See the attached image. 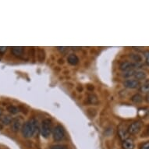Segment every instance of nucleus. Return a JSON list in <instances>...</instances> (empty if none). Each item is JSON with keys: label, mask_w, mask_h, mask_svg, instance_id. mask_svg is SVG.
<instances>
[{"label": "nucleus", "mask_w": 149, "mask_h": 149, "mask_svg": "<svg viewBox=\"0 0 149 149\" xmlns=\"http://www.w3.org/2000/svg\"><path fill=\"white\" fill-rule=\"evenodd\" d=\"M50 149H68V147L64 144H54L51 146Z\"/></svg>", "instance_id": "nucleus-19"}, {"label": "nucleus", "mask_w": 149, "mask_h": 149, "mask_svg": "<svg viewBox=\"0 0 149 149\" xmlns=\"http://www.w3.org/2000/svg\"><path fill=\"white\" fill-rule=\"evenodd\" d=\"M148 133H149V128H148Z\"/></svg>", "instance_id": "nucleus-25"}, {"label": "nucleus", "mask_w": 149, "mask_h": 149, "mask_svg": "<svg viewBox=\"0 0 149 149\" xmlns=\"http://www.w3.org/2000/svg\"><path fill=\"white\" fill-rule=\"evenodd\" d=\"M131 58L133 59V60L134 61L135 63H138L141 61V56L138 54H132L131 55Z\"/></svg>", "instance_id": "nucleus-17"}, {"label": "nucleus", "mask_w": 149, "mask_h": 149, "mask_svg": "<svg viewBox=\"0 0 149 149\" xmlns=\"http://www.w3.org/2000/svg\"><path fill=\"white\" fill-rule=\"evenodd\" d=\"M144 57H145V60L147 64L149 66V51H147L144 52Z\"/></svg>", "instance_id": "nucleus-20"}, {"label": "nucleus", "mask_w": 149, "mask_h": 149, "mask_svg": "<svg viewBox=\"0 0 149 149\" xmlns=\"http://www.w3.org/2000/svg\"><path fill=\"white\" fill-rule=\"evenodd\" d=\"M118 133H119V136L120 137V139L124 140L128 137L129 135V133H128V129L126 128V126L124 125H120L118 128Z\"/></svg>", "instance_id": "nucleus-7"}, {"label": "nucleus", "mask_w": 149, "mask_h": 149, "mask_svg": "<svg viewBox=\"0 0 149 149\" xmlns=\"http://www.w3.org/2000/svg\"><path fill=\"white\" fill-rule=\"evenodd\" d=\"M12 121H13V119L9 116H6L1 117V119H0V130L3 129V126L11 123Z\"/></svg>", "instance_id": "nucleus-10"}, {"label": "nucleus", "mask_w": 149, "mask_h": 149, "mask_svg": "<svg viewBox=\"0 0 149 149\" xmlns=\"http://www.w3.org/2000/svg\"><path fill=\"white\" fill-rule=\"evenodd\" d=\"M123 85H124V87L126 88L134 89V88H137L139 86L140 82L138 81L135 80V79H133V78H132V79L129 78V79L126 80L123 82Z\"/></svg>", "instance_id": "nucleus-6"}, {"label": "nucleus", "mask_w": 149, "mask_h": 149, "mask_svg": "<svg viewBox=\"0 0 149 149\" xmlns=\"http://www.w3.org/2000/svg\"><path fill=\"white\" fill-rule=\"evenodd\" d=\"M38 130V122L36 119L32 118L27 121L21 128L23 136L26 138H31L35 135Z\"/></svg>", "instance_id": "nucleus-1"}, {"label": "nucleus", "mask_w": 149, "mask_h": 149, "mask_svg": "<svg viewBox=\"0 0 149 149\" xmlns=\"http://www.w3.org/2000/svg\"><path fill=\"white\" fill-rule=\"evenodd\" d=\"M52 131V122L49 119H45L41 123V133L43 137L48 138Z\"/></svg>", "instance_id": "nucleus-2"}, {"label": "nucleus", "mask_w": 149, "mask_h": 149, "mask_svg": "<svg viewBox=\"0 0 149 149\" xmlns=\"http://www.w3.org/2000/svg\"><path fill=\"white\" fill-rule=\"evenodd\" d=\"M143 97L140 94H136L131 97V101L134 103H140L143 102Z\"/></svg>", "instance_id": "nucleus-14"}, {"label": "nucleus", "mask_w": 149, "mask_h": 149, "mask_svg": "<svg viewBox=\"0 0 149 149\" xmlns=\"http://www.w3.org/2000/svg\"><path fill=\"white\" fill-rule=\"evenodd\" d=\"M67 61L69 64L71 65H77L78 62H79V59L77 56V55L72 53V54H69L67 57Z\"/></svg>", "instance_id": "nucleus-13"}, {"label": "nucleus", "mask_w": 149, "mask_h": 149, "mask_svg": "<svg viewBox=\"0 0 149 149\" xmlns=\"http://www.w3.org/2000/svg\"><path fill=\"white\" fill-rule=\"evenodd\" d=\"M122 147L123 149H133V147H134L133 140L130 138H127V139L123 140Z\"/></svg>", "instance_id": "nucleus-8"}, {"label": "nucleus", "mask_w": 149, "mask_h": 149, "mask_svg": "<svg viewBox=\"0 0 149 149\" xmlns=\"http://www.w3.org/2000/svg\"><path fill=\"white\" fill-rule=\"evenodd\" d=\"M145 100H146V102H148V103H149V95H147L146 96Z\"/></svg>", "instance_id": "nucleus-23"}, {"label": "nucleus", "mask_w": 149, "mask_h": 149, "mask_svg": "<svg viewBox=\"0 0 149 149\" xmlns=\"http://www.w3.org/2000/svg\"><path fill=\"white\" fill-rule=\"evenodd\" d=\"M24 52V48L23 47H13L12 48V52L13 54L17 56V57H21L23 55Z\"/></svg>", "instance_id": "nucleus-12"}, {"label": "nucleus", "mask_w": 149, "mask_h": 149, "mask_svg": "<svg viewBox=\"0 0 149 149\" xmlns=\"http://www.w3.org/2000/svg\"><path fill=\"white\" fill-rule=\"evenodd\" d=\"M88 102L91 104H95L98 102V98L95 95H91L88 96Z\"/></svg>", "instance_id": "nucleus-18"}, {"label": "nucleus", "mask_w": 149, "mask_h": 149, "mask_svg": "<svg viewBox=\"0 0 149 149\" xmlns=\"http://www.w3.org/2000/svg\"><path fill=\"white\" fill-rule=\"evenodd\" d=\"M140 91L145 94H149V83L144 84L140 88Z\"/></svg>", "instance_id": "nucleus-16"}, {"label": "nucleus", "mask_w": 149, "mask_h": 149, "mask_svg": "<svg viewBox=\"0 0 149 149\" xmlns=\"http://www.w3.org/2000/svg\"><path fill=\"white\" fill-rule=\"evenodd\" d=\"M7 110L10 113H12V114H17V113L20 112L19 108L16 107V106H14V105H9L8 107H7Z\"/></svg>", "instance_id": "nucleus-15"}, {"label": "nucleus", "mask_w": 149, "mask_h": 149, "mask_svg": "<svg viewBox=\"0 0 149 149\" xmlns=\"http://www.w3.org/2000/svg\"><path fill=\"white\" fill-rule=\"evenodd\" d=\"M2 114H3V111H2V109H0V116H2Z\"/></svg>", "instance_id": "nucleus-24"}, {"label": "nucleus", "mask_w": 149, "mask_h": 149, "mask_svg": "<svg viewBox=\"0 0 149 149\" xmlns=\"http://www.w3.org/2000/svg\"><path fill=\"white\" fill-rule=\"evenodd\" d=\"M6 49H7V47H0V52H5L6 51Z\"/></svg>", "instance_id": "nucleus-22"}, {"label": "nucleus", "mask_w": 149, "mask_h": 149, "mask_svg": "<svg viewBox=\"0 0 149 149\" xmlns=\"http://www.w3.org/2000/svg\"><path fill=\"white\" fill-rule=\"evenodd\" d=\"M141 126H142V123H141L140 121H135L132 123L129 128H128V133L130 134H132V135H134V134H137L139 133V131L140 130Z\"/></svg>", "instance_id": "nucleus-5"}, {"label": "nucleus", "mask_w": 149, "mask_h": 149, "mask_svg": "<svg viewBox=\"0 0 149 149\" xmlns=\"http://www.w3.org/2000/svg\"><path fill=\"white\" fill-rule=\"evenodd\" d=\"M21 127V121L20 119H14L11 123V129L14 132H17Z\"/></svg>", "instance_id": "nucleus-9"}, {"label": "nucleus", "mask_w": 149, "mask_h": 149, "mask_svg": "<svg viewBox=\"0 0 149 149\" xmlns=\"http://www.w3.org/2000/svg\"><path fill=\"white\" fill-rule=\"evenodd\" d=\"M140 149H149V141L143 144V145L141 146Z\"/></svg>", "instance_id": "nucleus-21"}, {"label": "nucleus", "mask_w": 149, "mask_h": 149, "mask_svg": "<svg viewBox=\"0 0 149 149\" xmlns=\"http://www.w3.org/2000/svg\"><path fill=\"white\" fill-rule=\"evenodd\" d=\"M52 135L55 141H60L63 140L65 137V130L63 127L59 124L56 125L52 130Z\"/></svg>", "instance_id": "nucleus-3"}, {"label": "nucleus", "mask_w": 149, "mask_h": 149, "mask_svg": "<svg viewBox=\"0 0 149 149\" xmlns=\"http://www.w3.org/2000/svg\"><path fill=\"white\" fill-rule=\"evenodd\" d=\"M138 66H139V64H137V63L126 61V62H122L119 68H120V69L122 70V71L128 72V71H131V70H134L136 68H137Z\"/></svg>", "instance_id": "nucleus-4"}, {"label": "nucleus", "mask_w": 149, "mask_h": 149, "mask_svg": "<svg viewBox=\"0 0 149 149\" xmlns=\"http://www.w3.org/2000/svg\"><path fill=\"white\" fill-rule=\"evenodd\" d=\"M134 78L133 79H135L137 81H141V80H144L146 78V73L144 71H141V70H135L133 76Z\"/></svg>", "instance_id": "nucleus-11"}]
</instances>
